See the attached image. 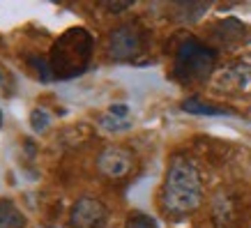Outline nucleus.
<instances>
[{"instance_id":"obj_1","label":"nucleus","mask_w":251,"mask_h":228,"mask_svg":"<svg viewBox=\"0 0 251 228\" xmlns=\"http://www.w3.org/2000/svg\"><path fill=\"white\" fill-rule=\"evenodd\" d=\"M203 203V180L189 157L177 154L168 161L161 182V207L168 217H187Z\"/></svg>"},{"instance_id":"obj_2","label":"nucleus","mask_w":251,"mask_h":228,"mask_svg":"<svg viewBox=\"0 0 251 228\" xmlns=\"http://www.w3.org/2000/svg\"><path fill=\"white\" fill-rule=\"evenodd\" d=\"M92 55V37L90 32L83 28H72L62 35L51 49V74L69 78V76H78L88 67Z\"/></svg>"},{"instance_id":"obj_3","label":"nucleus","mask_w":251,"mask_h":228,"mask_svg":"<svg viewBox=\"0 0 251 228\" xmlns=\"http://www.w3.org/2000/svg\"><path fill=\"white\" fill-rule=\"evenodd\" d=\"M214 65H217V51L212 46L189 37L184 39L175 51L173 76L175 81H180L184 85L203 83L214 72Z\"/></svg>"},{"instance_id":"obj_4","label":"nucleus","mask_w":251,"mask_h":228,"mask_svg":"<svg viewBox=\"0 0 251 228\" xmlns=\"http://www.w3.org/2000/svg\"><path fill=\"white\" fill-rule=\"evenodd\" d=\"M108 58L115 62L134 60L143 53V30L138 28V23H120L108 32L106 44Z\"/></svg>"},{"instance_id":"obj_5","label":"nucleus","mask_w":251,"mask_h":228,"mask_svg":"<svg viewBox=\"0 0 251 228\" xmlns=\"http://www.w3.org/2000/svg\"><path fill=\"white\" fill-rule=\"evenodd\" d=\"M108 210L95 196H81L69 210V228H106Z\"/></svg>"},{"instance_id":"obj_6","label":"nucleus","mask_w":251,"mask_h":228,"mask_svg":"<svg viewBox=\"0 0 251 228\" xmlns=\"http://www.w3.org/2000/svg\"><path fill=\"white\" fill-rule=\"evenodd\" d=\"M134 168V154L129 150H125L120 145H108L99 152L97 157V171L101 175H106L111 180H120Z\"/></svg>"},{"instance_id":"obj_7","label":"nucleus","mask_w":251,"mask_h":228,"mask_svg":"<svg viewBox=\"0 0 251 228\" xmlns=\"http://www.w3.org/2000/svg\"><path fill=\"white\" fill-rule=\"evenodd\" d=\"M212 35L219 44L233 46V44H240V42L247 39V28H244V23H240L237 19H224V21L217 23L212 28Z\"/></svg>"},{"instance_id":"obj_8","label":"nucleus","mask_w":251,"mask_h":228,"mask_svg":"<svg viewBox=\"0 0 251 228\" xmlns=\"http://www.w3.org/2000/svg\"><path fill=\"white\" fill-rule=\"evenodd\" d=\"M129 106L127 104H115L106 111V115L101 118V127L106 131H125L129 129Z\"/></svg>"},{"instance_id":"obj_9","label":"nucleus","mask_w":251,"mask_h":228,"mask_svg":"<svg viewBox=\"0 0 251 228\" xmlns=\"http://www.w3.org/2000/svg\"><path fill=\"white\" fill-rule=\"evenodd\" d=\"M0 228H25V214L9 198H0Z\"/></svg>"},{"instance_id":"obj_10","label":"nucleus","mask_w":251,"mask_h":228,"mask_svg":"<svg viewBox=\"0 0 251 228\" xmlns=\"http://www.w3.org/2000/svg\"><path fill=\"white\" fill-rule=\"evenodd\" d=\"M224 83L233 88H247L251 83V65L247 62H235L224 72Z\"/></svg>"},{"instance_id":"obj_11","label":"nucleus","mask_w":251,"mask_h":228,"mask_svg":"<svg viewBox=\"0 0 251 228\" xmlns=\"http://www.w3.org/2000/svg\"><path fill=\"white\" fill-rule=\"evenodd\" d=\"M182 108L187 113H196V115H221V113H228L226 108L219 106H210V104H203L198 97H189L182 101Z\"/></svg>"},{"instance_id":"obj_12","label":"nucleus","mask_w":251,"mask_h":228,"mask_svg":"<svg viewBox=\"0 0 251 228\" xmlns=\"http://www.w3.org/2000/svg\"><path fill=\"white\" fill-rule=\"evenodd\" d=\"M207 9V5H198V2H180L177 12H180V21H198V16Z\"/></svg>"},{"instance_id":"obj_13","label":"nucleus","mask_w":251,"mask_h":228,"mask_svg":"<svg viewBox=\"0 0 251 228\" xmlns=\"http://www.w3.org/2000/svg\"><path fill=\"white\" fill-rule=\"evenodd\" d=\"M125 228H159V226H157V221H154L152 217H148V214H143V212H134L127 217Z\"/></svg>"},{"instance_id":"obj_14","label":"nucleus","mask_w":251,"mask_h":228,"mask_svg":"<svg viewBox=\"0 0 251 228\" xmlns=\"http://www.w3.org/2000/svg\"><path fill=\"white\" fill-rule=\"evenodd\" d=\"M51 125V115L46 113L44 108H32L30 111V127L35 131H44Z\"/></svg>"},{"instance_id":"obj_15","label":"nucleus","mask_w":251,"mask_h":228,"mask_svg":"<svg viewBox=\"0 0 251 228\" xmlns=\"http://www.w3.org/2000/svg\"><path fill=\"white\" fill-rule=\"evenodd\" d=\"M131 2H104V9H108V12H113V14H118V12H125V9H129Z\"/></svg>"},{"instance_id":"obj_16","label":"nucleus","mask_w":251,"mask_h":228,"mask_svg":"<svg viewBox=\"0 0 251 228\" xmlns=\"http://www.w3.org/2000/svg\"><path fill=\"white\" fill-rule=\"evenodd\" d=\"M0 125H2V113H0Z\"/></svg>"},{"instance_id":"obj_17","label":"nucleus","mask_w":251,"mask_h":228,"mask_svg":"<svg viewBox=\"0 0 251 228\" xmlns=\"http://www.w3.org/2000/svg\"><path fill=\"white\" fill-rule=\"evenodd\" d=\"M0 81H2V74H0Z\"/></svg>"}]
</instances>
